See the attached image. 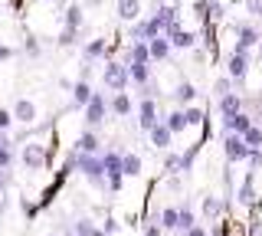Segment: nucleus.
Instances as JSON below:
<instances>
[{
	"mask_svg": "<svg viewBox=\"0 0 262 236\" xmlns=\"http://www.w3.org/2000/svg\"><path fill=\"white\" fill-rule=\"evenodd\" d=\"M161 121H164V125L170 128V135H180L184 128H190V125H187V115H184V109H174L170 115H164Z\"/></svg>",
	"mask_w": 262,
	"mask_h": 236,
	"instance_id": "nucleus-26",
	"label": "nucleus"
},
{
	"mask_svg": "<svg viewBox=\"0 0 262 236\" xmlns=\"http://www.w3.org/2000/svg\"><path fill=\"white\" fill-rule=\"evenodd\" d=\"M167 39L174 50H196V33H190V30H174Z\"/></svg>",
	"mask_w": 262,
	"mask_h": 236,
	"instance_id": "nucleus-22",
	"label": "nucleus"
},
{
	"mask_svg": "<svg viewBox=\"0 0 262 236\" xmlns=\"http://www.w3.org/2000/svg\"><path fill=\"white\" fill-rule=\"evenodd\" d=\"M246 161H249V170H259L262 167V148L259 151H249V158H246Z\"/></svg>",
	"mask_w": 262,
	"mask_h": 236,
	"instance_id": "nucleus-41",
	"label": "nucleus"
},
{
	"mask_svg": "<svg viewBox=\"0 0 262 236\" xmlns=\"http://www.w3.org/2000/svg\"><path fill=\"white\" fill-rule=\"evenodd\" d=\"M147 50H151V62H164L174 46H170L167 36H158V39H151V43H147Z\"/></svg>",
	"mask_w": 262,
	"mask_h": 236,
	"instance_id": "nucleus-21",
	"label": "nucleus"
},
{
	"mask_svg": "<svg viewBox=\"0 0 262 236\" xmlns=\"http://www.w3.org/2000/svg\"><path fill=\"white\" fill-rule=\"evenodd\" d=\"M0 210H4V197H0Z\"/></svg>",
	"mask_w": 262,
	"mask_h": 236,
	"instance_id": "nucleus-51",
	"label": "nucleus"
},
{
	"mask_svg": "<svg viewBox=\"0 0 262 236\" xmlns=\"http://www.w3.org/2000/svg\"><path fill=\"white\" fill-rule=\"evenodd\" d=\"M131 72V85L138 89H151V66H141V62H128Z\"/></svg>",
	"mask_w": 262,
	"mask_h": 236,
	"instance_id": "nucleus-19",
	"label": "nucleus"
},
{
	"mask_svg": "<svg viewBox=\"0 0 262 236\" xmlns=\"http://www.w3.org/2000/svg\"><path fill=\"white\" fill-rule=\"evenodd\" d=\"M223 154L229 164H239V161L249 158V148H246L243 135H223Z\"/></svg>",
	"mask_w": 262,
	"mask_h": 236,
	"instance_id": "nucleus-8",
	"label": "nucleus"
},
{
	"mask_svg": "<svg viewBox=\"0 0 262 236\" xmlns=\"http://www.w3.org/2000/svg\"><path fill=\"white\" fill-rule=\"evenodd\" d=\"M193 226H196V220H193V210H190V207H180V233L193 230Z\"/></svg>",
	"mask_w": 262,
	"mask_h": 236,
	"instance_id": "nucleus-36",
	"label": "nucleus"
},
{
	"mask_svg": "<svg viewBox=\"0 0 262 236\" xmlns=\"http://www.w3.org/2000/svg\"><path fill=\"white\" fill-rule=\"evenodd\" d=\"M193 13L200 20H210V17H223V7H220L216 0H196V4H193Z\"/></svg>",
	"mask_w": 262,
	"mask_h": 236,
	"instance_id": "nucleus-24",
	"label": "nucleus"
},
{
	"mask_svg": "<svg viewBox=\"0 0 262 236\" xmlns=\"http://www.w3.org/2000/svg\"><path fill=\"white\" fill-rule=\"evenodd\" d=\"M128 62H141V66H151V50H147V43H131V50H128Z\"/></svg>",
	"mask_w": 262,
	"mask_h": 236,
	"instance_id": "nucleus-31",
	"label": "nucleus"
},
{
	"mask_svg": "<svg viewBox=\"0 0 262 236\" xmlns=\"http://www.w3.org/2000/svg\"><path fill=\"white\" fill-rule=\"evenodd\" d=\"M72 164H76V170H82V174L89 177L95 187H105V161L102 158H92V154H79V151H72Z\"/></svg>",
	"mask_w": 262,
	"mask_h": 236,
	"instance_id": "nucleus-1",
	"label": "nucleus"
},
{
	"mask_svg": "<svg viewBox=\"0 0 262 236\" xmlns=\"http://www.w3.org/2000/svg\"><path fill=\"white\" fill-rule=\"evenodd\" d=\"M158 36H164V30L158 27V20H154V17L131 23V39H135V43H151V39H158Z\"/></svg>",
	"mask_w": 262,
	"mask_h": 236,
	"instance_id": "nucleus-7",
	"label": "nucleus"
},
{
	"mask_svg": "<svg viewBox=\"0 0 262 236\" xmlns=\"http://www.w3.org/2000/svg\"><path fill=\"white\" fill-rule=\"evenodd\" d=\"M10 138H7L4 132H0V170H7V167H10L13 164V148H10Z\"/></svg>",
	"mask_w": 262,
	"mask_h": 236,
	"instance_id": "nucleus-32",
	"label": "nucleus"
},
{
	"mask_svg": "<svg viewBox=\"0 0 262 236\" xmlns=\"http://www.w3.org/2000/svg\"><path fill=\"white\" fill-rule=\"evenodd\" d=\"M147 138H151V144H154V148H170V141H174V135H170V128L167 125H164V121H161V125L158 128H154V132L151 135H147Z\"/></svg>",
	"mask_w": 262,
	"mask_h": 236,
	"instance_id": "nucleus-28",
	"label": "nucleus"
},
{
	"mask_svg": "<svg viewBox=\"0 0 262 236\" xmlns=\"http://www.w3.org/2000/svg\"><path fill=\"white\" fill-rule=\"evenodd\" d=\"M196 148H200V144H193V148H187L184 154H180V170H190L193 158H196Z\"/></svg>",
	"mask_w": 262,
	"mask_h": 236,
	"instance_id": "nucleus-39",
	"label": "nucleus"
},
{
	"mask_svg": "<svg viewBox=\"0 0 262 236\" xmlns=\"http://www.w3.org/2000/svg\"><path fill=\"white\" fill-rule=\"evenodd\" d=\"M138 125H141V132H144V135H151L154 128L161 125V118H158V102H154V95H144L141 105H138Z\"/></svg>",
	"mask_w": 262,
	"mask_h": 236,
	"instance_id": "nucleus-4",
	"label": "nucleus"
},
{
	"mask_svg": "<svg viewBox=\"0 0 262 236\" xmlns=\"http://www.w3.org/2000/svg\"><path fill=\"white\" fill-rule=\"evenodd\" d=\"M236 200H239L243 207H252V203H256V170H246L239 190H236Z\"/></svg>",
	"mask_w": 262,
	"mask_h": 236,
	"instance_id": "nucleus-12",
	"label": "nucleus"
},
{
	"mask_svg": "<svg viewBox=\"0 0 262 236\" xmlns=\"http://www.w3.org/2000/svg\"><path fill=\"white\" fill-rule=\"evenodd\" d=\"M184 236H210V230H203V226H200V223H196V226H193V230H187Z\"/></svg>",
	"mask_w": 262,
	"mask_h": 236,
	"instance_id": "nucleus-46",
	"label": "nucleus"
},
{
	"mask_svg": "<svg viewBox=\"0 0 262 236\" xmlns=\"http://www.w3.org/2000/svg\"><path fill=\"white\" fill-rule=\"evenodd\" d=\"M256 125L246 112H239V115H233V118H223V135H246L249 128Z\"/></svg>",
	"mask_w": 262,
	"mask_h": 236,
	"instance_id": "nucleus-13",
	"label": "nucleus"
},
{
	"mask_svg": "<svg viewBox=\"0 0 262 236\" xmlns=\"http://www.w3.org/2000/svg\"><path fill=\"white\" fill-rule=\"evenodd\" d=\"M108 99H105V92H95L92 95V102L85 105V125H89V132H95L102 121H108Z\"/></svg>",
	"mask_w": 262,
	"mask_h": 236,
	"instance_id": "nucleus-3",
	"label": "nucleus"
},
{
	"mask_svg": "<svg viewBox=\"0 0 262 236\" xmlns=\"http://www.w3.org/2000/svg\"><path fill=\"white\" fill-rule=\"evenodd\" d=\"M216 112H220V118H233V115H239V112H243V99H239V92H233V95H226V99H220V102H216Z\"/></svg>",
	"mask_w": 262,
	"mask_h": 236,
	"instance_id": "nucleus-17",
	"label": "nucleus"
},
{
	"mask_svg": "<svg viewBox=\"0 0 262 236\" xmlns=\"http://www.w3.org/2000/svg\"><path fill=\"white\" fill-rule=\"evenodd\" d=\"M76 236H105V230H98L92 220H76Z\"/></svg>",
	"mask_w": 262,
	"mask_h": 236,
	"instance_id": "nucleus-35",
	"label": "nucleus"
},
{
	"mask_svg": "<svg viewBox=\"0 0 262 236\" xmlns=\"http://www.w3.org/2000/svg\"><path fill=\"white\" fill-rule=\"evenodd\" d=\"M158 226L161 230H180V210L177 207H164L158 213Z\"/></svg>",
	"mask_w": 262,
	"mask_h": 236,
	"instance_id": "nucleus-25",
	"label": "nucleus"
},
{
	"mask_svg": "<svg viewBox=\"0 0 262 236\" xmlns=\"http://www.w3.org/2000/svg\"><path fill=\"white\" fill-rule=\"evenodd\" d=\"M210 236H226V223H216V226L210 230Z\"/></svg>",
	"mask_w": 262,
	"mask_h": 236,
	"instance_id": "nucleus-49",
	"label": "nucleus"
},
{
	"mask_svg": "<svg viewBox=\"0 0 262 236\" xmlns=\"http://www.w3.org/2000/svg\"><path fill=\"white\" fill-rule=\"evenodd\" d=\"M98 144H102V141H98L95 132H82L79 141H76V151L79 154H92V158H102V154H98Z\"/></svg>",
	"mask_w": 262,
	"mask_h": 236,
	"instance_id": "nucleus-20",
	"label": "nucleus"
},
{
	"mask_svg": "<svg viewBox=\"0 0 262 236\" xmlns=\"http://www.w3.org/2000/svg\"><path fill=\"white\" fill-rule=\"evenodd\" d=\"M164 170H167V174H184V170H180V154L170 151L167 158H164Z\"/></svg>",
	"mask_w": 262,
	"mask_h": 236,
	"instance_id": "nucleus-37",
	"label": "nucleus"
},
{
	"mask_svg": "<svg viewBox=\"0 0 262 236\" xmlns=\"http://www.w3.org/2000/svg\"><path fill=\"white\" fill-rule=\"evenodd\" d=\"M92 95H95V89L89 85V82H72V105H79V109H85L89 102H92Z\"/></svg>",
	"mask_w": 262,
	"mask_h": 236,
	"instance_id": "nucleus-23",
	"label": "nucleus"
},
{
	"mask_svg": "<svg viewBox=\"0 0 262 236\" xmlns=\"http://www.w3.org/2000/svg\"><path fill=\"white\" fill-rule=\"evenodd\" d=\"M167 190H174V194H180V190H184V181H180L177 174H170V177H167Z\"/></svg>",
	"mask_w": 262,
	"mask_h": 236,
	"instance_id": "nucleus-44",
	"label": "nucleus"
},
{
	"mask_svg": "<svg viewBox=\"0 0 262 236\" xmlns=\"http://www.w3.org/2000/svg\"><path fill=\"white\" fill-rule=\"evenodd\" d=\"M10 112H13V121H20V125H33V121L39 118V105L33 99H27V95H20Z\"/></svg>",
	"mask_w": 262,
	"mask_h": 236,
	"instance_id": "nucleus-9",
	"label": "nucleus"
},
{
	"mask_svg": "<svg viewBox=\"0 0 262 236\" xmlns=\"http://www.w3.org/2000/svg\"><path fill=\"white\" fill-rule=\"evenodd\" d=\"M102 82H105V89H108L112 95L125 92V89L131 85V72H128V62H118V59H112L108 66H105V72H102Z\"/></svg>",
	"mask_w": 262,
	"mask_h": 236,
	"instance_id": "nucleus-2",
	"label": "nucleus"
},
{
	"mask_svg": "<svg viewBox=\"0 0 262 236\" xmlns=\"http://www.w3.org/2000/svg\"><path fill=\"white\" fill-rule=\"evenodd\" d=\"M79 39H76V33H69V30H62V36H59V46L66 50V46H76Z\"/></svg>",
	"mask_w": 262,
	"mask_h": 236,
	"instance_id": "nucleus-43",
	"label": "nucleus"
},
{
	"mask_svg": "<svg viewBox=\"0 0 262 236\" xmlns=\"http://www.w3.org/2000/svg\"><path fill=\"white\" fill-rule=\"evenodd\" d=\"M121 170H125V177H138L144 170V164L135 151H128V154H121Z\"/></svg>",
	"mask_w": 262,
	"mask_h": 236,
	"instance_id": "nucleus-29",
	"label": "nucleus"
},
{
	"mask_svg": "<svg viewBox=\"0 0 262 236\" xmlns=\"http://www.w3.org/2000/svg\"><path fill=\"white\" fill-rule=\"evenodd\" d=\"M79 4H82V7H89V10H98L105 0H79Z\"/></svg>",
	"mask_w": 262,
	"mask_h": 236,
	"instance_id": "nucleus-48",
	"label": "nucleus"
},
{
	"mask_svg": "<svg viewBox=\"0 0 262 236\" xmlns=\"http://www.w3.org/2000/svg\"><path fill=\"white\" fill-rule=\"evenodd\" d=\"M203 217H207V220H220V217H223V197L207 194V197H203Z\"/></svg>",
	"mask_w": 262,
	"mask_h": 236,
	"instance_id": "nucleus-30",
	"label": "nucleus"
},
{
	"mask_svg": "<svg viewBox=\"0 0 262 236\" xmlns=\"http://www.w3.org/2000/svg\"><path fill=\"white\" fill-rule=\"evenodd\" d=\"M144 236H161V226L158 223H147L144 226Z\"/></svg>",
	"mask_w": 262,
	"mask_h": 236,
	"instance_id": "nucleus-47",
	"label": "nucleus"
},
{
	"mask_svg": "<svg viewBox=\"0 0 262 236\" xmlns=\"http://www.w3.org/2000/svg\"><path fill=\"white\" fill-rule=\"evenodd\" d=\"M46 144L39 141H30L27 148H23V164H27V170H43L46 167Z\"/></svg>",
	"mask_w": 262,
	"mask_h": 236,
	"instance_id": "nucleus-10",
	"label": "nucleus"
},
{
	"mask_svg": "<svg viewBox=\"0 0 262 236\" xmlns=\"http://www.w3.org/2000/svg\"><path fill=\"white\" fill-rule=\"evenodd\" d=\"M259 43H262V33L256 27H249V23H239V27H236V46H233L236 53H252Z\"/></svg>",
	"mask_w": 262,
	"mask_h": 236,
	"instance_id": "nucleus-6",
	"label": "nucleus"
},
{
	"mask_svg": "<svg viewBox=\"0 0 262 236\" xmlns=\"http://www.w3.org/2000/svg\"><path fill=\"white\" fill-rule=\"evenodd\" d=\"M249 66H252V56L249 53H229L226 56V76L233 79V82H246V76H249Z\"/></svg>",
	"mask_w": 262,
	"mask_h": 236,
	"instance_id": "nucleus-5",
	"label": "nucleus"
},
{
	"mask_svg": "<svg viewBox=\"0 0 262 236\" xmlns=\"http://www.w3.org/2000/svg\"><path fill=\"white\" fill-rule=\"evenodd\" d=\"M154 20H158V27L164 30V36H170L174 30H180V27H177V10H174V7H158Z\"/></svg>",
	"mask_w": 262,
	"mask_h": 236,
	"instance_id": "nucleus-15",
	"label": "nucleus"
},
{
	"mask_svg": "<svg viewBox=\"0 0 262 236\" xmlns=\"http://www.w3.org/2000/svg\"><path fill=\"white\" fill-rule=\"evenodd\" d=\"M249 236H262V223H259V220H249Z\"/></svg>",
	"mask_w": 262,
	"mask_h": 236,
	"instance_id": "nucleus-45",
	"label": "nucleus"
},
{
	"mask_svg": "<svg viewBox=\"0 0 262 236\" xmlns=\"http://www.w3.org/2000/svg\"><path fill=\"white\" fill-rule=\"evenodd\" d=\"M10 56H13V50H10V46H0V62H7Z\"/></svg>",
	"mask_w": 262,
	"mask_h": 236,
	"instance_id": "nucleus-50",
	"label": "nucleus"
},
{
	"mask_svg": "<svg viewBox=\"0 0 262 236\" xmlns=\"http://www.w3.org/2000/svg\"><path fill=\"white\" fill-rule=\"evenodd\" d=\"M170 99H174L177 105H184V109H190V105L196 102V85L184 79V82H177V89L170 92Z\"/></svg>",
	"mask_w": 262,
	"mask_h": 236,
	"instance_id": "nucleus-14",
	"label": "nucleus"
},
{
	"mask_svg": "<svg viewBox=\"0 0 262 236\" xmlns=\"http://www.w3.org/2000/svg\"><path fill=\"white\" fill-rule=\"evenodd\" d=\"M43 53V46L36 43V36H27V56H39Z\"/></svg>",
	"mask_w": 262,
	"mask_h": 236,
	"instance_id": "nucleus-42",
	"label": "nucleus"
},
{
	"mask_svg": "<svg viewBox=\"0 0 262 236\" xmlns=\"http://www.w3.org/2000/svg\"><path fill=\"white\" fill-rule=\"evenodd\" d=\"M213 95H216V102L226 99V95H233V79H229V76H220L216 82H213Z\"/></svg>",
	"mask_w": 262,
	"mask_h": 236,
	"instance_id": "nucleus-33",
	"label": "nucleus"
},
{
	"mask_svg": "<svg viewBox=\"0 0 262 236\" xmlns=\"http://www.w3.org/2000/svg\"><path fill=\"white\" fill-rule=\"evenodd\" d=\"M105 53H108V43H105V39H89V43L82 46V56H85V62H92V59H102Z\"/></svg>",
	"mask_w": 262,
	"mask_h": 236,
	"instance_id": "nucleus-27",
	"label": "nucleus"
},
{
	"mask_svg": "<svg viewBox=\"0 0 262 236\" xmlns=\"http://www.w3.org/2000/svg\"><path fill=\"white\" fill-rule=\"evenodd\" d=\"M82 23H85V7H82V4H69V7H66V30H69V33H79Z\"/></svg>",
	"mask_w": 262,
	"mask_h": 236,
	"instance_id": "nucleus-16",
	"label": "nucleus"
},
{
	"mask_svg": "<svg viewBox=\"0 0 262 236\" xmlns=\"http://www.w3.org/2000/svg\"><path fill=\"white\" fill-rule=\"evenodd\" d=\"M10 125H13V112L10 109H0V132H7Z\"/></svg>",
	"mask_w": 262,
	"mask_h": 236,
	"instance_id": "nucleus-40",
	"label": "nucleus"
},
{
	"mask_svg": "<svg viewBox=\"0 0 262 236\" xmlns=\"http://www.w3.org/2000/svg\"><path fill=\"white\" fill-rule=\"evenodd\" d=\"M108 109H112L118 118H128L131 112H135V102H131L128 92H118V95H112V99H108Z\"/></svg>",
	"mask_w": 262,
	"mask_h": 236,
	"instance_id": "nucleus-18",
	"label": "nucleus"
},
{
	"mask_svg": "<svg viewBox=\"0 0 262 236\" xmlns=\"http://www.w3.org/2000/svg\"><path fill=\"white\" fill-rule=\"evenodd\" d=\"M184 115H187V125H200L203 121V109H196V105H190V109H184Z\"/></svg>",
	"mask_w": 262,
	"mask_h": 236,
	"instance_id": "nucleus-38",
	"label": "nucleus"
},
{
	"mask_svg": "<svg viewBox=\"0 0 262 236\" xmlns=\"http://www.w3.org/2000/svg\"><path fill=\"white\" fill-rule=\"evenodd\" d=\"M115 13L125 23H138L141 20V0H115Z\"/></svg>",
	"mask_w": 262,
	"mask_h": 236,
	"instance_id": "nucleus-11",
	"label": "nucleus"
},
{
	"mask_svg": "<svg viewBox=\"0 0 262 236\" xmlns=\"http://www.w3.org/2000/svg\"><path fill=\"white\" fill-rule=\"evenodd\" d=\"M243 141H246V148H249V151H259V148H262V128L252 125L249 132L243 135Z\"/></svg>",
	"mask_w": 262,
	"mask_h": 236,
	"instance_id": "nucleus-34",
	"label": "nucleus"
}]
</instances>
